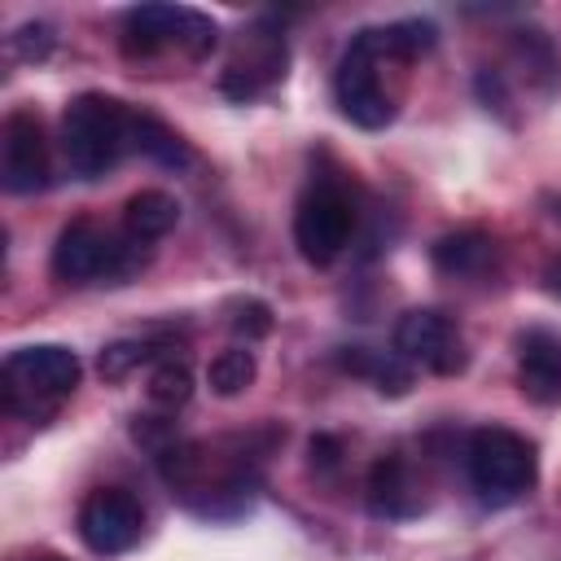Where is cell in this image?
<instances>
[{
	"label": "cell",
	"instance_id": "obj_1",
	"mask_svg": "<svg viewBox=\"0 0 561 561\" xmlns=\"http://www.w3.org/2000/svg\"><path fill=\"white\" fill-rule=\"evenodd\" d=\"M136 140V110L105 92H79L61 114V153L79 180L110 175Z\"/></svg>",
	"mask_w": 561,
	"mask_h": 561
},
{
	"label": "cell",
	"instance_id": "obj_2",
	"mask_svg": "<svg viewBox=\"0 0 561 561\" xmlns=\"http://www.w3.org/2000/svg\"><path fill=\"white\" fill-rule=\"evenodd\" d=\"M149 263V245L131 232H114L92 219H75L57 232L53 272L66 285H118Z\"/></svg>",
	"mask_w": 561,
	"mask_h": 561
},
{
	"label": "cell",
	"instance_id": "obj_3",
	"mask_svg": "<svg viewBox=\"0 0 561 561\" xmlns=\"http://www.w3.org/2000/svg\"><path fill=\"white\" fill-rule=\"evenodd\" d=\"M83 377V364L70 346L61 342H35V346H18L4 359V408L22 421H48L61 399L75 394Z\"/></svg>",
	"mask_w": 561,
	"mask_h": 561
},
{
	"label": "cell",
	"instance_id": "obj_4",
	"mask_svg": "<svg viewBox=\"0 0 561 561\" xmlns=\"http://www.w3.org/2000/svg\"><path fill=\"white\" fill-rule=\"evenodd\" d=\"M465 469H469V486L478 491V500L486 508H504L535 486L539 456H535V443H526L517 430L482 425L469 434Z\"/></svg>",
	"mask_w": 561,
	"mask_h": 561
},
{
	"label": "cell",
	"instance_id": "obj_5",
	"mask_svg": "<svg viewBox=\"0 0 561 561\" xmlns=\"http://www.w3.org/2000/svg\"><path fill=\"white\" fill-rule=\"evenodd\" d=\"M127 57H158L167 48H180L188 57H206L219 44L215 18L188 4H136L123 13V35H118Z\"/></svg>",
	"mask_w": 561,
	"mask_h": 561
},
{
	"label": "cell",
	"instance_id": "obj_6",
	"mask_svg": "<svg viewBox=\"0 0 561 561\" xmlns=\"http://www.w3.org/2000/svg\"><path fill=\"white\" fill-rule=\"evenodd\" d=\"M355 232V206L337 184H316L294 210V245L311 267H329Z\"/></svg>",
	"mask_w": 561,
	"mask_h": 561
},
{
	"label": "cell",
	"instance_id": "obj_7",
	"mask_svg": "<svg viewBox=\"0 0 561 561\" xmlns=\"http://www.w3.org/2000/svg\"><path fill=\"white\" fill-rule=\"evenodd\" d=\"M333 96H337V110L364 127V131H377L394 118V96L381 88V57L373 53V44L364 39V31L351 39V48L337 57V70H333Z\"/></svg>",
	"mask_w": 561,
	"mask_h": 561
},
{
	"label": "cell",
	"instance_id": "obj_8",
	"mask_svg": "<svg viewBox=\"0 0 561 561\" xmlns=\"http://www.w3.org/2000/svg\"><path fill=\"white\" fill-rule=\"evenodd\" d=\"M394 355H403L412 368H425L438 377H451L469 364L456 320L438 307H412L394 320Z\"/></svg>",
	"mask_w": 561,
	"mask_h": 561
},
{
	"label": "cell",
	"instance_id": "obj_9",
	"mask_svg": "<svg viewBox=\"0 0 561 561\" xmlns=\"http://www.w3.org/2000/svg\"><path fill=\"white\" fill-rule=\"evenodd\" d=\"M145 535V508L131 491L123 486H96L83 504H79V539L96 552V557H118L127 548H136Z\"/></svg>",
	"mask_w": 561,
	"mask_h": 561
},
{
	"label": "cell",
	"instance_id": "obj_10",
	"mask_svg": "<svg viewBox=\"0 0 561 561\" xmlns=\"http://www.w3.org/2000/svg\"><path fill=\"white\" fill-rule=\"evenodd\" d=\"M0 180L9 193L26 197L48 188L53 180V162H48V140H44V123L35 110H13L4 118L0 131Z\"/></svg>",
	"mask_w": 561,
	"mask_h": 561
},
{
	"label": "cell",
	"instance_id": "obj_11",
	"mask_svg": "<svg viewBox=\"0 0 561 561\" xmlns=\"http://www.w3.org/2000/svg\"><path fill=\"white\" fill-rule=\"evenodd\" d=\"M280 75H285V39L267 26H250V31H241L237 53L228 57L224 92L237 96V101H250L267 83H276Z\"/></svg>",
	"mask_w": 561,
	"mask_h": 561
},
{
	"label": "cell",
	"instance_id": "obj_12",
	"mask_svg": "<svg viewBox=\"0 0 561 561\" xmlns=\"http://www.w3.org/2000/svg\"><path fill=\"white\" fill-rule=\"evenodd\" d=\"M517 386L543 408L561 403V333L526 329L517 337Z\"/></svg>",
	"mask_w": 561,
	"mask_h": 561
},
{
	"label": "cell",
	"instance_id": "obj_13",
	"mask_svg": "<svg viewBox=\"0 0 561 561\" xmlns=\"http://www.w3.org/2000/svg\"><path fill=\"white\" fill-rule=\"evenodd\" d=\"M364 500H368V513L373 517H386V522H399V517H412L421 513V486H416V473L403 456H377L373 469H368V486H364Z\"/></svg>",
	"mask_w": 561,
	"mask_h": 561
},
{
	"label": "cell",
	"instance_id": "obj_14",
	"mask_svg": "<svg viewBox=\"0 0 561 561\" xmlns=\"http://www.w3.org/2000/svg\"><path fill=\"white\" fill-rule=\"evenodd\" d=\"M434 267L443 276H482L491 263H495V241L478 228H465V232H447L434 241L430 250Z\"/></svg>",
	"mask_w": 561,
	"mask_h": 561
},
{
	"label": "cell",
	"instance_id": "obj_15",
	"mask_svg": "<svg viewBox=\"0 0 561 561\" xmlns=\"http://www.w3.org/2000/svg\"><path fill=\"white\" fill-rule=\"evenodd\" d=\"M337 364L355 377H368L381 394H408L412 390V364L394 351H368V346H337Z\"/></svg>",
	"mask_w": 561,
	"mask_h": 561
},
{
	"label": "cell",
	"instance_id": "obj_16",
	"mask_svg": "<svg viewBox=\"0 0 561 561\" xmlns=\"http://www.w3.org/2000/svg\"><path fill=\"white\" fill-rule=\"evenodd\" d=\"M175 219H180V202L171 193H162V188H140V193H131L123 202V232H131L145 245L167 237L175 228Z\"/></svg>",
	"mask_w": 561,
	"mask_h": 561
},
{
	"label": "cell",
	"instance_id": "obj_17",
	"mask_svg": "<svg viewBox=\"0 0 561 561\" xmlns=\"http://www.w3.org/2000/svg\"><path fill=\"white\" fill-rule=\"evenodd\" d=\"M131 149L145 153V158H153L158 167H171V171H180V167L193 162V149L162 118H153V114H136V140H131Z\"/></svg>",
	"mask_w": 561,
	"mask_h": 561
},
{
	"label": "cell",
	"instance_id": "obj_18",
	"mask_svg": "<svg viewBox=\"0 0 561 561\" xmlns=\"http://www.w3.org/2000/svg\"><path fill=\"white\" fill-rule=\"evenodd\" d=\"M149 399L162 408V412H175L193 399V373L184 359L175 355H162L153 359V373H149Z\"/></svg>",
	"mask_w": 561,
	"mask_h": 561
},
{
	"label": "cell",
	"instance_id": "obj_19",
	"mask_svg": "<svg viewBox=\"0 0 561 561\" xmlns=\"http://www.w3.org/2000/svg\"><path fill=\"white\" fill-rule=\"evenodd\" d=\"M254 373H259L254 351H250V346H228V351H219V355L210 359L206 381H210V390H215V394L232 399V394H241V390L254 381Z\"/></svg>",
	"mask_w": 561,
	"mask_h": 561
},
{
	"label": "cell",
	"instance_id": "obj_20",
	"mask_svg": "<svg viewBox=\"0 0 561 561\" xmlns=\"http://www.w3.org/2000/svg\"><path fill=\"white\" fill-rule=\"evenodd\" d=\"M149 359H162V351H158L149 337H118V342H110V346L96 355V373H101L105 381H123L127 373H136V368L149 364Z\"/></svg>",
	"mask_w": 561,
	"mask_h": 561
},
{
	"label": "cell",
	"instance_id": "obj_21",
	"mask_svg": "<svg viewBox=\"0 0 561 561\" xmlns=\"http://www.w3.org/2000/svg\"><path fill=\"white\" fill-rule=\"evenodd\" d=\"M228 329L237 337H245V346H250L272 333V307L263 298H237V302H228Z\"/></svg>",
	"mask_w": 561,
	"mask_h": 561
},
{
	"label": "cell",
	"instance_id": "obj_22",
	"mask_svg": "<svg viewBox=\"0 0 561 561\" xmlns=\"http://www.w3.org/2000/svg\"><path fill=\"white\" fill-rule=\"evenodd\" d=\"M13 53L22 61H44L53 53V26L48 22H26L13 31Z\"/></svg>",
	"mask_w": 561,
	"mask_h": 561
},
{
	"label": "cell",
	"instance_id": "obj_23",
	"mask_svg": "<svg viewBox=\"0 0 561 561\" xmlns=\"http://www.w3.org/2000/svg\"><path fill=\"white\" fill-rule=\"evenodd\" d=\"M131 438L145 443V447L158 456V451H167L180 434H175V425H171L167 416H136V421H131Z\"/></svg>",
	"mask_w": 561,
	"mask_h": 561
},
{
	"label": "cell",
	"instance_id": "obj_24",
	"mask_svg": "<svg viewBox=\"0 0 561 561\" xmlns=\"http://www.w3.org/2000/svg\"><path fill=\"white\" fill-rule=\"evenodd\" d=\"M337 460H342V443H337L333 434H316V438H311V465L337 469Z\"/></svg>",
	"mask_w": 561,
	"mask_h": 561
},
{
	"label": "cell",
	"instance_id": "obj_25",
	"mask_svg": "<svg viewBox=\"0 0 561 561\" xmlns=\"http://www.w3.org/2000/svg\"><path fill=\"white\" fill-rule=\"evenodd\" d=\"M543 280H548V289H552V294L561 298V254H557V259L548 263V272H543Z\"/></svg>",
	"mask_w": 561,
	"mask_h": 561
},
{
	"label": "cell",
	"instance_id": "obj_26",
	"mask_svg": "<svg viewBox=\"0 0 561 561\" xmlns=\"http://www.w3.org/2000/svg\"><path fill=\"white\" fill-rule=\"evenodd\" d=\"M35 561H61V557H35Z\"/></svg>",
	"mask_w": 561,
	"mask_h": 561
}]
</instances>
